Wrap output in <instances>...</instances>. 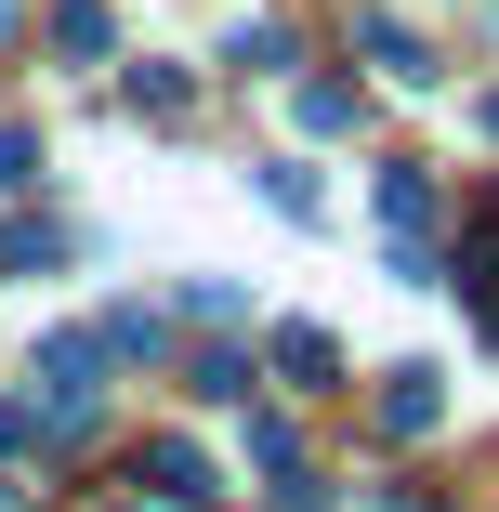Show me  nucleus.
Segmentation results:
<instances>
[{
	"label": "nucleus",
	"mask_w": 499,
	"mask_h": 512,
	"mask_svg": "<svg viewBox=\"0 0 499 512\" xmlns=\"http://www.w3.org/2000/svg\"><path fill=\"white\" fill-rule=\"evenodd\" d=\"M40 421L53 434H92V421H106V342H92V329H53L40 342Z\"/></svg>",
	"instance_id": "f257e3e1"
},
{
	"label": "nucleus",
	"mask_w": 499,
	"mask_h": 512,
	"mask_svg": "<svg viewBox=\"0 0 499 512\" xmlns=\"http://www.w3.org/2000/svg\"><path fill=\"white\" fill-rule=\"evenodd\" d=\"M447 421V368H381V434H434Z\"/></svg>",
	"instance_id": "f03ea898"
},
{
	"label": "nucleus",
	"mask_w": 499,
	"mask_h": 512,
	"mask_svg": "<svg viewBox=\"0 0 499 512\" xmlns=\"http://www.w3.org/2000/svg\"><path fill=\"white\" fill-rule=\"evenodd\" d=\"M355 53H368L381 79H408V92L434 79V40H421V27H394V14H368V27H355Z\"/></svg>",
	"instance_id": "7ed1b4c3"
},
{
	"label": "nucleus",
	"mask_w": 499,
	"mask_h": 512,
	"mask_svg": "<svg viewBox=\"0 0 499 512\" xmlns=\"http://www.w3.org/2000/svg\"><path fill=\"white\" fill-rule=\"evenodd\" d=\"M132 473H145V499H171V512H197V499H211V486H224V473H211V460H197V447H145Z\"/></svg>",
	"instance_id": "20e7f679"
},
{
	"label": "nucleus",
	"mask_w": 499,
	"mask_h": 512,
	"mask_svg": "<svg viewBox=\"0 0 499 512\" xmlns=\"http://www.w3.org/2000/svg\"><path fill=\"white\" fill-rule=\"evenodd\" d=\"M276 368L303 381V394H329V381H342V342H329V329H276Z\"/></svg>",
	"instance_id": "39448f33"
},
{
	"label": "nucleus",
	"mask_w": 499,
	"mask_h": 512,
	"mask_svg": "<svg viewBox=\"0 0 499 512\" xmlns=\"http://www.w3.org/2000/svg\"><path fill=\"white\" fill-rule=\"evenodd\" d=\"M381 224L421 237V224H434V171H381Z\"/></svg>",
	"instance_id": "423d86ee"
},
{
	"label": "nucleus",
	"mask_w": 499,
	"mask_h": 512,
	"mask_svg": "<svg viewBox=\"0 0 499 512\" xmlns=\"http://www.w3.org/2000/svg\"><path fill=\"white\" fill-rule=\"evenodd\" d=\"M53 40H66L79 66H106V53H119V27H106V0H66V14H53Z\"/></svg>",
	"instance_id": "0eeeda50"
},
{
	"label": "nucleus",
	"mask_w": 499,
	"mask_h": 512,
	"mask_svg": "<svg viewBox=\"0 0 499 512\" xmlns=\"http://www.w3.org/2000/svg\"><path fill=\"white\" fill-rule=\"evenodd\" d=\"M132 106L145 119H184V66H132Z\"/></svg>",
	"instance_id": "6e6552de"
},
{
	"label": "nucleus",
	"mask_w": 499,
	"mask_h": 512,
	"mask_svg": "<svg viewBox=\"0 0 499 512\" xmlns=\"http://www.w3.org/2000/svg\"><path fill=\"white\" fill-rule=\"evenodd\" d=\"M0 263H27V276H40V263H66V224H14V237H0Z\"/></svg>",
	"instance_id": "1a4fd4ad"
},
{
	"label": "nucleus",
	"mask_w": 499,
	"mask_h": 512,
	"mask_svg": "<svg viewBox=\"0 0 499 512\" xmlns=\"http://www.w3.org/2000/svg\"><path fill=\"white\" fill-rule=\"evenodd\" d=\"M27 184H40V145H27V132H0V197H27Z\"/></svg>",
	"instance_id": "9d476101"
},
{
	"label": "nucleus",
	"mask_w": 499,
	"mask_h": 512,
	"mask_svg": "<svg viewBox=\"0 0 499 512\" xmlns=\"http://www.w3.org/2000/svg\"><path fill=\"white\" fill-rule=\"evenodd\" d=\"M14 447H40V407H14V394H0V460H14Z\"/></svg>",
	"instance_id": "9b49d317"
},
{
	"label": "nucleus",
	"mask_w": 499,
	"mask_h": 512,
	"mask_svg": "<svg viewBox=\"0 0 499 512\" xmlns=\"http://www.w3.org/2000/svg\"><path fill=\"white\" fill-rule=\"evenodd\" d=\"M394 512H447V499H394Z\"/></svg>",
	"instance_id": "f8f14e48"
},
{
	"label": "nucleus",
	"mask_w": 499,
	"mask_h": 512,
	"mask_svg": "<svg viewBox=\"0 0 499 512\" xmlns=\"http://www.w3.org/2000/svg\"><path fill=\"white\" fill-rule=\"evenodd\" d=\"M486 132H499V92H486Z\"/></svg>",
	"instance_id": "ddd939ff"
}]
</instances>
